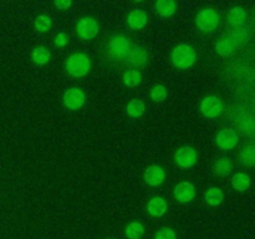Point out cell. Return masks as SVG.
<instances>
[{"mask_svg":"<svg viewBox=\"0 0 255 239\" xmlns=\"http://www.w3.org/2000/svg\"><path fill=\"white\" fill-rule=\"evenodd\" d=\"M241 162L244 166L253 167L255 163V153H254V146L253 144H248V146L243 147L241 152Z\"/></svg>","mask_w":255,"mask_h":239,"instance_id":"d4e9b609","label":"cell"},{"mask_svg":"<svg viewBox=\"0 0 255 239\" xmlns=\"http://www.w3.org/2000/svg\"><path fill=\"white\" fill-rule=\"evenodd\" d=\"M127 64H129L131 66L134 67H141L144 66L147 64V60H148V54H147V50L144 49L141 45H137L133 49L129 50L128 55L126 56Z\"/></svg>","mask_w":255,"mask_h":239,"instance_id":"7c38bea8","label":"cell"},{"mask_svg":"<svg viewBox=\"0 0 255 239\" xmlns=\"http://www.w3.org/2000/svg\"><path fill=\"white\" fill-rule=\"evenodd\" d=\"M174 161L182 168H189V167H193L197 163L198 153L191 146L179 147L176 153H174Z\"/></svg>","mask_w":255,"mask_h":239,"instance_id":"52a82bcc","label":"cell"},{"mask_svg":"<svg viewBox=\"0 0 255 239\" xmlns=\"http://www.w3.org/2000/svg\"><path fill=\"white\" fill-rule=\"evenodd\" d=\"M239 44L234 40V37L232 35L226 37H222L221 40H218V42L216 44V50L219 55L222 56H229V55L233 54L237 49H239Z\"/></svg>","mask_w":255,"mask_h":239,"instance_id":"4fadbf2b","label":"cell"},{"mask_svg":"<svg viewBox=\"0 0 255 239\" xmlns=\"http://www.w3.org/2000/svg\"><path fill=\"white\" fill-rule=\"evenodd\" d=\"M216 143L223 151H231L238 146L239 136L234 129L224 128L217 133Z\"/></svg>","mask_w":255,"mask_h":239,"instance_id":"9c48e42d","label":"cell"},{"mask_svg":"<svg viewBox=\"0 0 255 239\" xmlns=\"http://www.w3.org/2000/svg\"><path fill=\"white\" fill-rule=\"evenodd\" d=\"M168 96V92H167V89L163 86V85H156L154 87H152L151 90V99L153 100L154 102H162L167 99Z\"/></svg>","mask_w":255,"mask_h":239,"instance_id":"83f0119b","label":"cell"},{"mask_svg":"<svg viewBox=\"0 0 255 239\" xmlns=\"http://www.w3.org/2000/svg\"><path fill=\"white\" fill-rule=\"evenodd\" d=\"M65 69L67 74L72 77H82L89 74L91 69V60L89 55L84 52H76L69 56V59L65 62Z\"/></svg>","mask_w":255,"mask_h":239,"instance_id":"7a4b0ae2","label":"cell"},{"mask_svg":"<svg viewBox=\"0 0 255 239\" xmlns=\"http://www.w3.org/2000/svg\"><path fill=\"white\" fill-rule=\"evenodd\" d=\"M54 42H55V45H56L57 47H64L65 45L69 42V36H67L65 32H59V34L55 36Z\"/></svg>","mask_w":255,"mask_h":239,"instance_id":"f546056e","label":"cell"},{"mask_svg":"<svg viewBox=\"0 0 255 239\" xmlns=\"http://www.w3.org/2000/svg\"><path fill=\"white\" fill-rule=\"evenodd\" d=\"M168 209V204H167L166 199L162 197H153L149 199L147 203V211L152 217H162Z\"/></svg>","mask_w":255,"mask_h":239,"instance_id":"9a60e30c","label":"cell"},{"mask_svg":"<svg viewBox=\"0 0 255 239\" xmlns=\"http://www.w3.org/2000/svg\"><path fill=\"white\" fill-rule=\"evenodd\" d=\"M142 75L137 70H128L124 75V82L129 87H136L141 84Z\"/></svg>","mask_w":255,"mask_h":239,"instance_id":"484cf974","label":"cell"},{"mask_svg":"<svg viewBox=\"0 0 255 239\" xmlns=\"http://www.w3.org/2000/svg\"><path fill=\"white\" fill-rule=\"evenodd\" d=\"M219 22H221V17L213 7H204V9L199 10L196 16L197 27L206 34L216 31L219 26Z\"/></svg>","mask_w":255,"mask_h":239,"instance_id":"3957f363","label":"cell"},{"mask_svg":"<svg viewBox=\"0 0 255 239\" xmlns=\"http://www.w3.org/2000/svg\"><path fill=\"white\" fill-rule=\"evenodd\" d=\"M31 59L35 64L45 65L51 60V52H50V50L47 47L37 46L32 50Z\"/></svg>","mask_w":255,"mask_h":239,"instance_id":"ffe728a7","label":"cell"},{"mask_svg":"<svg viewBox=\"0 0 255 239\" xmlns=\"http://www.w3.org/2000/svg\"><path fill=\"white\" fill-rule=\"evenodd\" d=\"M252 179L248 174L246 173H236L232 178V186L236 191L238 192H244L251 187Z\"/></svg>","mask_w":255,"mask_h":239,"instance_id":"d6986e66","label":"cell"},{"mask_svg":"<svg viewBox=\"0 0 255 239\" xmlns=\"http://www.w3.org/2000/svg\"><path fill=\"white\" fill-rule=\"evenodd\" d=\"M131 50L129 40L125 35H115L109 42V52L114 59H126Z\"/></svg>","mask_w":255,"mask_h":239,"instance_id":"277c9868","label":"cell"},{"mask_svg":"<svg viewBox=\"0 0 255 239\" xmlns=\"http://www.w3.org/2000/svg\"><path fill=\"white\" fill-rule=\"evenodd\" d=\"M204 198H206L207 203L211 204V206L213 207H217L219 206V204H222V202H223L224 193L222 192V189L217 188V187H212V188H209L208 191L206 192Z\"/></svg>","mask_w":255,"mask_h":239,"instance_id":"7402d4cb","label":"cell"},{"mask_svg":"<svg viewBox=\"0 0 255 239\" xmlns=\"http://www.w3.org/2000/svg\"><path fill=\"white\" fill-rule=\"evenodd\" d=\"M154 239H177L176 233L172 228H161L154 236Z\"/></svg>","mask_w":255,"mask_h":239,"instance_id":"f1b7e54d","label":"cell"},{"mask_svg":"<svg viewBox=\"0 0 255 239\" xmlns=\"http://www.w3.org/2000/svg\"><path fill=\"white\" fill-rule=\"evenodd\" d=\"M99 22L92 16H84L77 21L76 31L84 40H91L99 34Z\"/></svg>","mask_w":255,"mask_h":239,"instance_id":"5b68a950","label":"cell"},{"mask_svg":"<svg viewBox=\"0 0 255 239\" xmlns=\"http://www.w3.org/2000/svg\"><path fill=\"white\" fill-rule=\"evenodd\" d=\"M166 179V172L158 164H152L144 172V181L152 187H157L162 184Z\"/></svg>","mask_w":255,"mask_h":239,"instance_id":"8fae6325","label":"cell"},{"mask_svg":"<svg viewBox=\"0 0 255 239\" xmlns=\"http://www.w3.org/2000/svg\"><path fill=\"white\" fill-rule=\"evenodd\" d=\"M247 21L246 9L241 6L232 7L228 12V22L232 27H237L243 25Z\"/></svg>","mask_w":255,"mask_h":239,"instance_id":"e0dca14e","label":"cell"},{"mask_svg":"<svg viewBox=\"0 0 255 239\" xmlns=\"http://www.w3.org/2000/svg\"><path fill=\"white\" fill-rule=\"evenodd\" d=\"M223 102L217 96H207L201 102V112L207 119H216L223 112Z\"/></svg>","mask_w":255,"mask_h":239,"instance_id":"8992f818","label":"cell"},{"mask_svg":"<svg viewBox=\"0 0 255 239\" xmlns=\"http://www.w3.org/2000/svg\"><path fill=\"white\" fill-rule=\"evenodd\" d=\"M196 197V188L191 182H181L174 188V198L181 203H188Z\"/></svg>","mask_w":255,"mask_h":239,"instance_id":"30bf717a","label":"cell"},{"mask_svg":"<svg viewBox=\"0 0 255 239\" xmlns=\"http://www.w3.org/2000/svg\"><path fill=\"white\" fill-rule=\"evenodd\" d=\"M51 19L47 15H39L35 20V29L39 32H47L51 29Z\"/></svg>","mask_w":255,"mask_h":239,"instance_id":"4316f807","label":"cell"},{"mask_svg":"<svg viewBox=\"0 0 255 239\" xmlns=\"http://www.w3.org/2000/svg\"><path fill=\"white\" fill-rule=\"evenodd\" d=\"M238 131L243 136H253L254 133V116L246 115L238 123Z\"/></svg>","mask_w":255,"mask_h":239,"instance_id":"44dd1931","label":"cell"},{"mask_svg":"<svg viewBox=\"0 0 255 239\" xmlns=\"http://www.w3.org/2000/svg\"><path fill=\"white\" fill-rule=\"evenodd\" d=\"M233 164L228 157H219L213 164V172L219 177H227L232 172Z\"/></svg>","mask_w":255,"mask_h":239,"instance_id":"ac0fdd59","label":"cell"},{"mask_svg":"<svg viewBox=\"0 0 255 239\" xmlns=\"http://www.w3.org/2000/svg\"><path fill=\"white\" fill-rule=\"evenodd\" d=\"M172 64L179 70H187L194 65L197 60V54L193 47L188 44H181L172 50Z\"/></svg>","mask_w":255,"mask_h":239,"instance_id":"6da1fadb","label":"cell"},{"mask_svg":"<svg viewBox=\"0 0 255 239\" xmlns=\"http://www.w3.org/2000/svg\"><path fill=\"white\" fill-rule=\"evenodd\" d=\"M144 110H146V106H144L143 102L141 101V100H131V101L128 102V105H127V115L131 117H134V119H137V117H141L142 115L144 114Z\"/></svg>","mask_w":255,"mask_h":239,"instance_id":"cb8c5ba5","label":"cell"},{"mask_svg":"<svg viewBox=\"0 0 255 239\" xmlns=\"http://www.w3.org/2000/svg\"><path fill=\"white\" fill-rule=\"evenodd\" d=\"M62 101H64V105L67 109L76 111V110H80L85 105L86 95L79 87H71V89L66 90L64 97H62Z\"/></svg>","mask_w":255,"mask_h":239,"instance_id":"ba28073f","label":"cell"},{"mask_svg":"<svg viewBox=\"0 0 255 239\" xmlns=\"http://www.w3.org/2000/svg\"><path fill=\"white\" fill-rule=\"evenodd\" d=\"M143 233L144 228L139 222H131L127 224L126 229H125V234L128 239H141Z\"/></svg>","mask_w":255,"mask_h":239,"instance_id":"603a6c76","label":"cell"},{"mask_svg":"<svg viewBox=\"0 0 255 239\" xmlns=\"http://www.w3.org/2000/svg\"><path fill=\"white\" fill-rule=\"evenodd\" d=\"M177 6H178L177 2L172 1V0H159L154 4L157 14L162 17H169L176 14Z\"/></svg>","mask_w":255,"mask_h":239,"instance_id":"2e32d148","label":"cell"},{"mask_svg":"<svg viewBox=\"0 0 255 239\" xmlns=\"http://www.w3.org/2000/svg\"><path fill=\"white\" fill-rule=\"evenodd\" d=\"M147 21H148V16H147L146 11H143L142 9L132 10L128 16H127V25L132 30L143 29L146 26Z\"/></svg>","mask_w":255,"mask_h":239,"instance_id":"5bb4252c","label":"cell"},{"mask_svg":"<svg viewBox=\"0 0 255 239\" xmlns=\"http://www.w3.org/2000/svg\"><path fill=\"white\" fill-rule=\"evenodd\" d=\"M71 4H72V2L70 1V0H67V1H56V2H55V5H56V6L59 7V9H61V10L69 9V7L71 6Z\"/></svg>","mask_w":255,"mask_h":239,"instance_id":"4dcf8cb0","label":"cell"}]
</instances>
